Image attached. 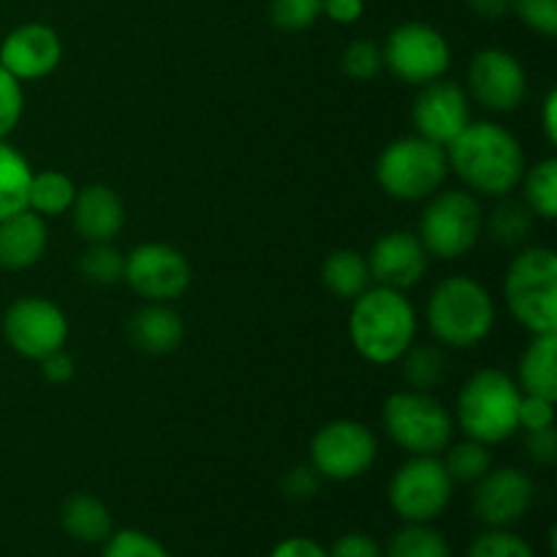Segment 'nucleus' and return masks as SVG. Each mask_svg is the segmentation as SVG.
Segmentation results:
<instances>
[{
	"label": "nucleus",
	"instance_id": "nucleus-22",
	"mask_svg": "<svg viewBox=\"0 0 557 557\" xmlns=\"http://www.w3.org/2000/svg\"><path fill=\"white\" fill-rule=\"evenodd\" d=\"M557 332H542L533 335L528 348L520 357V368H517V386L522 395H536L544 400H555L557 397Z\"/></svg>",
	"mask_w": 557,
	"mask_h": 557
},
{
	"label": "nucleus",
	"instance_id": "nucleus-17",
	"mask_svg": "<svg viewBox=\"0 0 557 557\" xmlns=\"http://www.w3.org/2000/svg\"><path fill=\"white\" fill-rule=\"evenodd\" d=\"M63 58V41L58 30L44 22H25L14 27L0 44V65L20 82L44 79Z\"/></svg>",
	"mask_w": 557,
	"mask_h": 557
},
{
	"label": "nucleus",
	"instance_id": "nucleus-44",
	"mask_svg": "<svg viewBox=\"0 0 557 557\" xmlns=\"http://www.w3.org/2000/svg\"><path fill=\"white\" fill-rule=\"evenodd\" d=\"M270 557H330L324 547L313 539H305V536H292V539H283L281 544H275Z\"/></svg>",
	"mask_w": 557,
	"mask_h": 557
},
{
	"label": "nucleus",
	"instance_id": "nucleus-24",
	"mask_svg": "<svg viewBox=\"0 0 557 557\" xmlns=\"http://www.w3.org/2000/svg\"><path fill=\"white\" fill-rule=\"evenodd\" d=\"M321 281L337 299H357L364 288H370L368 256L354 248L332 250L321 264Z\"/></svg>",
	"mask_w": 557,
	"mask_h": 557
},
{
	"label": "nucleus",
	"instance_id": "nucleus-8",
	"mask_svg": "<svg viewBox=\"0 0 557 557\" xmlns=\"http://www.w3.org/2000/svg\"><path fill=\"white\" fill-rule=\"evenodd\" d=\"M484 232L482 205L468 190H441L430 196L419 218V243L441 261L462 259Z\"/></svg>",
	"mask_w": 557,
	"mask_h": 557
},
{
	"label": "nucleus",
	"instance_id": "nucleus-34",
	"mask_svg": "<svg viewBox=\"0 0 557 557\" xmlns=\"http://www.w3.org/2000/svg\"><path fill=\"white\" fill-rule=\"evenodd\" d=\"M101 557H172L169 549L163 547L158 539L150 533L136 531V528H123V531H112L103 542Z\"/></svg>",
	"mask_w": 557,
	"mask_h": 557
},
{
	"label": "nucleus",
	"instance_id": "nucleus-32",
	"mask_svg": "<svg viewBox=\"0 0 557 557\" xmlns=\"http://www.w3.org/2000/svg\"><path fill=\"white\" fill-rule=\"evenodd\" d=\"M125 256L112 243H90L79 256V275L92 286H114L123 281Z\"/></svg>",
	"mask_w": 557,
	"mask_h": 557
},
{
	"label": "nucleus",
	"instance_id": "nucleus-28",
	"mask_svg": "<svg viewBox=\"0 0 557 557\" xmlns=\"http://www.w3.org/2000/svg\"><path fill=\"white\" fill-rule=\"evenodd\" d=\"M397 362H403V379L417 392L438 389L446 379V354L433 343L411 346Z\"/></svg>",
	"mask_w": 557,
	"mask_h": 557
},
{
	"label": "nucleus",
	"instance_id": "nucleus-41",
	"mask_svg": "<svg viewBox=\"0 0 557 557\" xmlns=\"http://www.w3.org/2000/svg\"><path fill=\"white\" fill-rule=\"evenodd\" d=\"M326 553L330 557H384L381 544L368 533H346Z\"/></svg>",
	"mask_w": 557,
	"mask_h": 557
},
{
	"label": "nucleus",
	"instance_id": "nucleus-2",
	"mask_svg": "<svg viewBox=\"0 0 557 557\" xmlns=\"http://www.w3.org/2000/svg\"><path fill=\"white\" fill-rule=\"evenodd\" d=\"M348 337L370 364H395L417 337V313L395 288H364L348 315Z\"/></svg>",
	"mask_w": 557,
	"mask_h": 557
},
{
	"label": "nucleus",
	"instance_id": "nucleus-19",
	"mask_svg": "<svg viewBox=\"0 0 557 557\" xmlns=\"http://www.w3.org/2000/svg\"><path fill=\"white\" fill-rule=\"evenodd\" d=\"M69 212L76 234L85 243H114L125 226L123 199L117 190L101 183L76 190V199Z\"/></svg>",
	"mask_w": 557,
	"mask_h": 557
},
{
	"label": "nucleus",
	"instance_id": "nucleus-20",
	"mask_svg": "<svg viewBox=\"0 0 557 557\" xmlns=\"http://www.w3.org/2000/svg\"><path fill=\"white\" fill-rule=\"evenodd\" d=\"M185 337L183 315L166 302H150L136 310L128 321V341L147 357H166L177 351Z\"/></svg>",
	"mask_w": 557,
	"mask_h": 557
},
{
	"label": "nucleus",
	"instance_id": "nucleus-9",
	"mask_svg": "<svg viewBox=\"0 0 557 557\" xmlns=\"http://www.w3.org/2000/svg\"><path fill=\"white\" fill-rule=\"evenodd\" d=\"M455 482L444 460L430 455H411L389 479V506L403 522H433L449 506Z\"/></svg>",
	"mask_w": 557,
	"mask_h": 557
},
{
	"label": "nucleus",
	"instance_id": "nucleus-39",
	"mask_svg": "<svg viewBox=\"0 0 557 557\" xmlns=\"http://www.w3.org/2000/svg\"><path fill=\"white\" fill-rule=\"evenodd\" d=\"M555 424V400H544L536 395H522L520 408H517V428L542 430Z\"/></svg>",
	"mask_w": 557,
	"mask_h": 557
},
{
	"label": "nucleus",
	"instance_id": "nucleus-3",
	"mask_svg": "<svg viewBox=\"0 0 557 557\" xmlns=\"http://www.w3.org/2000/svg\"><path fill=\"white\" fill-rule=\"evenodd\" d=\"M428 326L446 348L479 346L495 326L493 297L473 277H444L428 299Z\"/></svg>",
	"mask_w": 557,
	"mask_h": 557
},
{
	"label": "nucleus",
	"instance_id": "nucleus-30",
	"mask_svg": "<svg viewBox=\"0 0 557 557\" xmlns=\"http://www.w3.org/2000/svg\"><path fill=\"white\" fill-rule=\"evenodd\" d=\"M522 201L533 210V215L544 221H555L557 215V161L544 158L536 166L522 174Z\"/></svg>",
	"mask_w": 557,
	"mask_h": 557
},
{
	"label": "nucleus",
	"instance_id": "nucleus-21",
	"mask_svg": "<svg viewBox=\"0 0 557 557\" xmlns=\"http://www.w3.org/2000/svg\"><path fill=\"white\" fill-rule=\"evenodd\" d=\"M47 250V223L33 210L0 221V270L20 272L38 264Z\"/></svg>",
	"mask_w": 557,
	"mask_h": 557
},
{
	"label": "nucleus",
	"instance_id": "nucleus-46",
	"mask_svg": "<svg viewBox=\"0 0 557 557\" xmlns=\"http://www.w3.org/2000/svg\"><path fill=\"white\" fill-rule=\"evenodd\" d=\"M468 9L479 16V20H500L511 11V3L515 0H466Z\"/></svg>",
	"mask_w": 557,
	"mask_h": 557
},
{
	"label": "nucleus",
	"instance_id": "nucleus-1",
	"mask_svg": "<svg viewBox=\"0 0 557 557\" xmlns=\"http://www.w3.org/2000/svg\"><path fill=\"white\" fill-rule=\"evenodd\" d=\"M449 169L482 196H509L525 174V152L517 136L495 123H468L446 147Z\"/></svg>",
	"mask_w": 557,
	"mask_h": 557
},
{
	"label": "nucleus",
	"instance_id": "nucleus-4",
	"mask_svg": "<svg viewBox=\"0 0 557 557\" xmlns=\"http://www.w3.org/2000/svg\"><path fill=\"white\" fill-rule=\"evenodd\" d=\"M520 386L504 370H476L457 395V428L479 444H504L515 435Z\"/></svg>",
	"mask_w": 557,
	"mask_h": 557
},
{
	"label": "nucleus",
	"instance_id": "nucleus-11",
	"mask_svg": "<svg viewBox=\"0 0 557 557\" xmlns=\"http://www.w3.org/2000/svg\"><path fill=\"white\" fill-rule=\"evenodd\" d=\"M384 65L408 85L441 79L451 65V49L444 33L424 22H406L389 33L384 44Z\"/></svg>",
	"mask_w": 557,
	"mask_h": 557
},
{
	"label": "nucleus",
	"instance_id": "nucleus-6",
	"mask_svg": "<svg viewBox=\"0 0 557 557\" xmlns=\"http://www.w3.org/2000/svg\"><path fill=\"white\" fill-rule=\"evenodd\" d=\"M509 313L533 335L557 332V256L553 248H525L509 261L504 281Z\"/></svg>",
	"mask_w": 557,
	"mask_h": 557
},
{
	"label": "nucleus",
	"instance_id": "nucleus-16",
	"mask_svg": "<svg viewBox=\"0 0 557 557\" xmlns=\"http://www.w3.org/2000/svg\"><path fill=\"white\" fill-rule=\"evenodd\" d=\"M473 487V515L487 528L520 522L536 495V484L520 468H490Z\"/></svg>",
	"mask_w": 557,
	"mask_h": 557
},
{
	"label": "nucleus",
	"instance_id": "nucleus-26",
	"mask_svg": "<svg viewBox=\"0 0 557 557\" xmlns=\"http://www.w3.org/2000/svg\"><path fill=\"white\" fill-rule=\"evenodd\" d=\"M76 199V185L69 174L58 169H44L33 174L30 190H27V210L41 218H58L71 210Z\"/></svg>",
	"mask_w": 557,
	"mask_h": 557
},
{
	"label": "nucleus",
	"instance_id": "nucleus-35",
	"mask_svg": "<svg viewBox=\"0 0 557 557\" xmlns=\"http://www.w3.org/2000/svg\"><path fill=\"white\" fill-rule=\"evenodd\" d=\"M466 557H536L531 544L522 536L511 533L509 528H490L479 533L473 544L468 547Z\"/></svg>",
	"mask_w": 557,
	"mask_h": 557
},
{
	"label": "nucleus",
	"instance_id": "nucleus-47",
	"mask_svg": "<svg viewBox=\"0 0 557 557\" xmlns=\"http://www.w3.org/2000/svg\"><path fill=\"white\" fill-rule=\"evenodd\" d=\"M542 120H544V134L547 139L557 141V92L549 90L547 98H544V109H542Z\"/></svg>",
	"mask_w": 557,
	"mask_h": 557
},
{
	"label": "nucleus",
	"instance_id": "nucleus-42",
	"mask_svg": "<svg viewBox=\"0 0 557 557\" xmlns=\"http://www.w3.org/2000/svg\"><path fill=\"white\" fill-rule=\"evenodd\" d=\"M525 449L531 460L542 462V466H555L557 462V430L555 424L542 430H528L525 433Z\"/></svg>",
	"mask_w": 557,
	"mask_h": 557
},
{
	"label": "nucleus",
	"instance_id": "nucleus-37",
	"mask_svg": "<svg viewBox=\"0 0 557 557\" xmlns=\"http://www.w3.org/2000/svg\"><path fill=\"white\" fill-rule=\"evenodd\" d=\"M22 112H25L22 82L0 65V141L20 125Z\"/></svg>",
	"mask_w": 557,
	"mask_h": 557
},
{
	"label": "nucleus",
	"instance_id": "nucleus-12",
	"mask_svg": "<svg viewBox=\"0 0 557 557\" xmlns=\"http://www.w3.org/2000/svg\"><path fill=\"white\" fill-rule=\"evenodd\" d=\"M3 337L20 357L41 362L69 341V321L54 302L44 297H22L3 315Z\"/></svg>",
	"mask_w": 557,
	"mask_h": 557
},
{
	"label": "nucleus",
	"instance_id": "nucleus-14",
	"mask_svg": "<svg viewBox=\"0 0 557 557\" xmlns=\"http://www.w3.org/2000/svg\"><path fill=\"white\" fill-rule=\"evenodd\" d=\"M468 90L476 103L493 112H515L528 96V76L520 60L498 47L473 54L468 65Z\"/></svg>",
	"mask_w": 557,
	"mask_h": 557
},
{
	"label": "nucleus",
	"instance_id": "nucleus-18",
	"mask_svg": "<svg viewBox=\"0 0 557 557\" xmlns=\"http://www.w3.org/2000/svg\"><path fill=\"white\" fill-rule=\"evenodd\" d=\"M428 250L411 232L381 234L368 253L370 281L395 292H408L428 272Z\"/></svg>",
	"mask_w": 557,
	"mask_h": 557
},
{
	"label": "nucleus",
	"instance_id": "nucleus-23",
	"mask_svg": "<svg viewBox=\"0 0 557 557\" xmlns=\"http://www.w3.org/2000/svg\"><path fill=\"white\" fill-rule=\"evenodd\" d=\"M60 525H63V531L71 539L82 544H101L114 531L112 511L107 509L101 498L87 493L69 495L63 500V506H60Z\"/></svg>",
	"mask_w": 557,
	"mask_h": 557
},
{
	"label": "nucleus",
	"instance_id": "nucleus-13",
	"mask_svg": "<svg viewBox=\"0 0 557 557\" xmlns=\"http://www.w3.org/2000/svg\"><path fill=\"white\" fill-rule=\"evenodd\" d=\"M190 275L194 272L183 250L166 243L136 245L125 256L123 281L150 302H169V299L183 297L190 286Z\"/></svg>",
	"mask_w": 557,
	"mask_h": 557
},
{
	"label": "nucleus",
	"instance_id": "nucleus-27",
	"mask_svg": "<svg viewBox=\"0 0 557 557\" xmlns=\"http://www.w3.org/2000/svg\"><path fill=\"white\" fill-rule=\"evenodd\" d=\"M536 223L531 207L522 199H511L509 196H500V201L495 205V210L487 218V232L500 248H517V245L525 243L531 237V228Z\"/></svg>",
	"mask_w": 557,
	"mask_h": 557
},
{
	"label": "nucleus",
	"instance_id": "nucleus-38",
	"mask_svg": "<svg viewBox=\"0 0 557 557\" xmlns=\"http://www.w3.org/2000/svg\"><path fill=\"white\" fill-rule=\"evenodd\" d=\"M511 9L531 30L553 38L557 33V0H515Z\"/></svg>",
	"mask_w": 557,
	"mask_h": 557
},
{
	"label": "nucleus",
	"instance_id": "nucleus-45",
	"mask_svg": "<svg viewBox=\"0 0 557 557\" xmlns=\"http://www.w3.org/2000/svg\"><path fill=\"white\" fill-rule=\"evenodd\" d=\"M337 25H354L364 14V0H324V11Z\"/></svg>",
	"mask_w": 557,
	"mask_h": 557
},
{
	"label": "nucleus",
	"instance_id": "nucleus-10",
	"mask_svg": "<svg viewBox=\"0 0 557 557\" xmlns=\"http://www.w3.org/2000/svg\"><path fill=\"white\" fill-rule=\"evenodd\" d=\"M379 441L373 430L354 419L326 422L310 438V466L330 482H354L373 468Z\"/></svg>",
	"mask_w": 557,
	"mask_h": 557
},
{
	"label": "nucleus",
	"instance_id": "nucleus-25",
	"mask_svg": "<svg viewBox=\"0 0 557 557\" xmlns=\"http://www.w3.org/2000/svg\"><path fill=\"white\" fill-rule=\"evenodd\" d=\"M33 169L16 147L0 141V221L27 210V190H30Z\"/></svg>",
	"mask_w": 557,
	"mask_h": 557
},
{
	"label": "nucleus",
	"instance_id": "nucleus-33",
	"mask_svg": "<svg viewBox=\"0 0 557 557\" xmlns=\"http://www.w3.org/2000/svg\"><path fill=\"white\" fill-rule=\"evenodd\" d=\"M341 65L348 79L370 82L384 71V52L370 38H357V41H351L343 49Z\"/></svg>",
	"mask_w": 557,
	"mask_h": 557
},
{
	"label": "nucleus",
	"instance_id": "nucleus-40",
	"mask_svg": "<svg viewBox=\"0 0 557 557\" xmlns=\"http://www.w3.org/2000/svg\"><path fill=\"white\" fill-rule=\"evenodd\" d=\"M321 487V476L313 466H297L283 476L281 490L288 500H310Z\"/></svg>",
	"mask_w": 557,
	"mask_h": 557
},
{
	"label": "nucleus",
	"instance_id": "nucleus-15",
	"mask_svg": "<svg viewBox=\"0 0 557 557\" xmlns=\"http://www.w3.org/2000/svg\"><path fill=\"white\" fill-rule=\"evenodd\" d=\"M413 128L419 136L449 147L471 123V101L468 92L451 79H435L422 85L411 109Z\"/></svg>",
	"mask_w": 557,
	"mask_h": 557
},
{
	"label": "nucleus",
	"instance_id": "nucleus-29",
	"mask_svg": "<svg viewBox=\"0 0 557 557\" xmlns=\"http://www.w3.org/2000/svg\"><path fill=\"white\" fill-rule=\"evenodd\" d=\"M386 557H451L444 533L430 528V522H406L392 533L386 544Z\"/></svg>",
	"mask_w": 557,
	"mask_h": 557
},
{
	"label": "nucleus",
	"instance_id": "nucleus-5",
	"mask_svg": "<svg viewBox=\"0 0 557 557\" xmlns=\"http://www.w3.org/2000/svg\"><path fill=\"white\" fill-rule=\"evenodd\" d=\"M449 177L446 147L424 136H403L386 145L375 161V183L386 196L400 201H422L438 194Z\"/></svg>",
	"mask_w": 557,
	"mask_h": 557
},
{
	"label": "nucleus",
	"instance_id": "nucleus-43",
	"mask_svg": "<svg viewBox=\"0 0 557 557\" xmlns=\"http://www.w3.org/2000/svg\"><path fill=\"white\" fill-rule=\"evenodd\" d=\"M41 373H44V379L49 381V384L63 386V384H69L71 379H74L76 364H74V359H71L69 354L60 348V351L47 354V357L41 359Z\"/></svg>",
	"mask_w": 557,
	"mask_h": 557
},
{
	"label": "nucleus",
	"instance_id": "nucleus-31",
	"mask_svg": "<svg viewBox=\"0 0 557 557\" xmlns=\"http://www.w3.org/2000/svg\"><path fill=\"white\" fill-rule=\"evenodd\" d=\"M444 468L455 484H476L493 468V451L487 444L466 438L446 446Z\"/></svg>",
	"mask_w": 557,
	"mask_h": 557
},
{
	"label": "nucleus",
	"instance_id": "nucleus-36",
	"mask_svg": "<svg viewBox=\"0 0 557 557\" xmlns=\"http://www.w3.org/2000/svg\"><path fill=\"white\" fill-rule=\"evenodd\" d=\"M321 11H324V0H272L270 20L281 30L297 33L313 25Z\"/></svg>",
	"mask_w": 557,
	"mask_h": 557
},
{
	"label": "nucleus",
	"instance_id": "nucleus-7",
	"mask_svg": "<svg viewBox=\"0 0 557 557\" xmlns=\"http://www.w3.org/2000/svg\"><path fill=\"white\" fill-rule=\"evenodd\" d=\"M386 435L408 455L438 457L455 438V419L433 392L403 389L384 403Z\"/></svg>",
	"mask_w": 557,
	"mask_h": 557
}]
</instances>
